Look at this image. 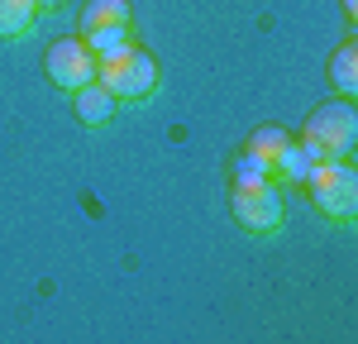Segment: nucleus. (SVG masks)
Here are the masks:
<instances>
[{
    "instance_id": "f8f14e48",
    "label": "nucleus",
    "mask_w": 358,
    "mask_h": 344,
    "mask_svg": "<svg viewBox=\"0 0 358 344\" xmlns=\"http://www.w3.org/2000/svg\"><path fill=\"white\" fill-rule=\"evenodd\" d=\"M287 143H292V134H287V129H273V124H263V129H253L248 148H253L258 158H268V163H273V158L282 153V148H287Z\"/></svg>"
},
{
    "instance_id": "9d476101",
    "label": "nucleus",
    "mask_w": 358,
    "mask_h": 344,
    "mask_svg": "<svg viewBox=\"0 0 358 344\" xmlns=\"http://www.w3.org/2000/svg\"><path fill=\"white\" fill-rule=\"evenodd\" d=\"M101 24H134V10L129 0H86L82 5V34Z\"/></svg>"
},
{
    "instance_id": "f03ea898",
    "label": "nucleus",
    "mask_w": 358,
    "mask_h": 344,
    "mask_svg": "<svg viewBox=\"0 0 358 344\" xmlns=\"http://www.w3.org/2000/svg\"><path fill=\"white\" fill-rule=\"evenodd\" d=\"M306 192L334 225H349L358 215V172L349 168V158H320L306 177Z\"/></svg>"
},
{
    "instance_id": "2eb2a0df",
    "label": "nucleus",
    "mask_w": 358,
    "mask_h": 344,
    "mask_svg": "<svg viewBox=\"0 0 358 344\" xmlns=\"http://www.w3.org/2000/svg\"><path fill=\"white\" fill-rule=\"evenodd\" d=\"M344 10H349V20H354V15H358V0H344Z\"/></svg>"
},
{
    "instance_id": "9b49d317",
    "label": "nucleus",
    "mask_w": 358,
    "mask_h": 344,
    "mask_svg": "<svg viewBox=\"0 0 358 344\" xmlns=\"http://www.w3.org/2000/svg\"><path fill=\"white\" fill-rule=\"evenodd\" d=\"M82 43H86L96 57L120 53V48H129V43H134V24H101V29H86Z\"/></svg>"
},
{
    "instance_id": "20e7f679",
    "label": "nucleus",
    "mask_w": 358,
    "mask_h": 344,
    "mask_svg": "<svg viewBox=\"0 0 358 344\" xmlns=\"http://www.w3.org/2000/svg\"><path fill=\"white\" fill-rule=\"evenodd\" d=\"M234 220L248 229V234H277L287 225V201H282V187L273 177L268 182H234Z\"/></svg>"
},
{
    "instance_id": "39448f33",
    "label": "nucleus",
    "mask_w": 358,
    "mask_h": 344,
    "mask_svg": "<svg viewBox=\"0 0 358 344\" xmlns=\"http://www.w3.org/2000/svg\"><path fill=\"white\" fill-rule=\"evenodd\" d=\"M43 67H48V82L62 86V91H77V86L96 82V53L82 38H53L48 53H43Z\"/></svg>"
},
{
    "instance_id": "7ed1b4c3",
    "label": "nucleus",
    "mask_w": 358,
    "mask_h": 344,
    "mask_svg": "<svg viewBox=\"0 0 358 344\" xmlns=\"http://www.w3.org/2000/svg\"><path fill=\"white\" fill-rule=\"evenodd\" d=\"M320 158H349L358 143V115L349 101H325L320 110H310L306 120V134H301Z\"/></svg>"
},
{
    "instance_id": "f257e3e1",
    "label": "nucleus",
    "mask_w": 358,
    "mask_h": 344,
    "mask_svg": "<svg viewBox=\"0 0 358 344\" xmlns=\"http://www.w3.org/2000/svg\"><path fill=\"white\" fill-rule=\"evenodd\" d=\"M96 82L106 86L115 101L138 106V101H148V96L158 91V62H153L148 48L129 43V48H120V53L96 57Z\"/></svg>"
},
{
    "instance_id": "ddd939ff",
    "label": "nucleus",
    "mask_w": 358,
    "mask_h": 344,
    "mask_svg": "<svg viewBox=\"0 0 358 344\" xmlns=\"http://www.w3.org/2000/svg\"><path fill=\"white\" fill-rule=\"evenodd\" d=\"M273 177V163L268 158H258L253 148H244L239 153V163H234V182H268Z\"/></svg>"
},
{
    "instance_id": "423d86ee",
    "label": "nucleus",
    "mask_w": 358,
    "mask_h": 344,
    "mask_svg": "<svg viewBox=\"0 0 358 344\" xmlns=\"http://www.w3.org/2000/svg\"><path fill=\"white\" fill-rule=\"evenodd\" d=\"M315 163H320V153H315L306 139H292L273 158V182H282V187H306V177H310Z\"/></svg>"
},
{
    "instance_id": "4468645a",
    "label": "nucleus",
    "mask_w": 358,
    "mask_h": 344,
    "mask_svg": "<svg viewBox=\"0 0 358 344\" xmlns=\"http://www.w3.org/2000/svg\"><path fill=\"white\" fill-rule=\"evenodd\" d=\"M57 5H62V0H38V10H57Z\"/></svg>"
},
{
    "instance_id": "0eeeda50",
    "label": "nucleus",
    "mask_w": 358,
    "mask_h": 344,
    "mask_svg": "<svg viewBox=\"0 0 358 344\" xmlns=\"http://www.w3.org/2000/svg\"><path fill=\"white\" fill-rule=\"evenodd\" d=\"M72 96H77V120H82V124H106V120L115 115V106H120V101H115V96H110L101 82L77 86Z\"/></svg>"
},
{
    "instance_id": "1a4fd4ad",
    "label": "nucleus",
    "mask_w": 358,
    "mask_h": 344,
    "mask_svg": "<svg viewBox=\"0 0 358 344\" xmlns=\"http://www.w3.org/2000/svg\"><path fill=\"white\" fill-rule=\"evenodd\" d=\"M330 86L349 101V96H358V43H339L330 57Z\"/></svg>"
},
{
    "instance_id": "6e6552de",
    "label": "nucleus",
    "mask_w": 358,
    "mask_h": 344,
    "mask_svg": "<svg viewBox=\"0 0 358 344\" xmlns=\"http://www.w3.org/2000/svg\"><path fill=\"white\" fill-rule=\"evenodd\" d=\"M38 20V0H0V38H29Z\"/></svg>"
}]
</instances>
